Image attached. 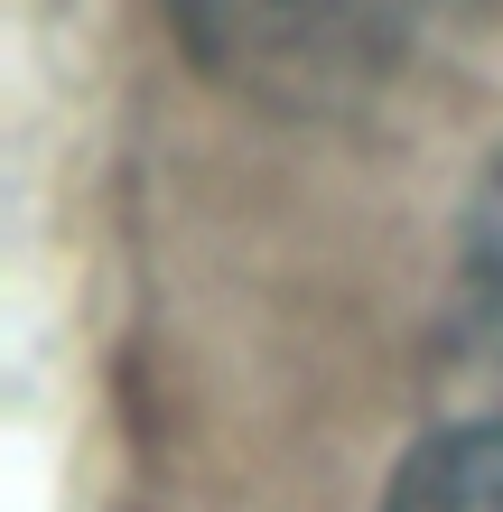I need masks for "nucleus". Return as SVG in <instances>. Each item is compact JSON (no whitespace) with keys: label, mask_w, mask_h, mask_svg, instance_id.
Here are the masks:
<instances>
[{"label":"nucleus","mask_w":503,"mask_h":512,"mask_svg":"<svg viewBox=\"0 0 503 512\" xmlns=\"http://www.w3.org/2000/svg\"><path fill=\"white\" fill-rule=\"evenodd\" d=\"M187 66L261 112H354L410 66L438 0H159Z\"/></svg>","instance_id":"1"},{"label":"nucleus","mask_w":503,"mask_h":512,"mask_svg":"<svg viewBox=\"0 0 503 512\" xmlns=\"http://www.w3.org/2000/svg\"><path fill=\"white\" fill-rule=\"evenodd\" d=\"M466 317H476V336L503 373V159L485 168L476 205H466Z\"/></svg>","instance_id":"3"},{"label":"nucleus","mask_w":503,"mask_h":512,"mask_svg":"<svg viewBox=\"0 0 503 512\" xmlns=\"http://www.w3.org/2000/svg\"><path fill=\"white\" fill-rule=\"evenodd\" d=\"M382 512H503V419H457L420 438Z\"/></svg>","instance_id":"2"}]
</instances>
